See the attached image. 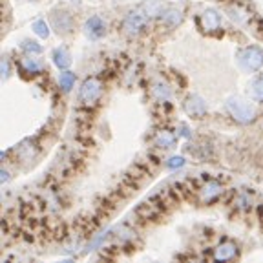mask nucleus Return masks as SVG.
<instances>
[{"label":"nucleus","instance_id":"26","mask_svg":"<svg viewBox=\"0 0 263 263\" xmlns=\"http://www.w3.org/2000/svg\"><path fill=\"white\" fill-rule=\"evenodd\" d=\"M8 177H10V176H8V172H6V170H4V172H2V181H8Z\"/></svg>","mask_w":263,"mask_h":263},{"label":"nucleus","instance_id":"10","mask_svg":"<svg viewBox=\"0 0 263 263\" xmlns=\"http://www.w3.org/2000/svg\"><path fill=\"white\" fill-rule=\"evenodd\" d=\"M220 24H221V20L214 10H206L205 13H203V26H205V29L216 31V29H220Z\"/></svg>","mask_w":263,"mask_h":263},{"label":"nucleus","instance_id":"3","mask_svg":"<svg viewBox=\"0 0 263 263\" xmlns=\"http://www.w3.org/2000/svg\"><path fill=\"white\" fill-rule=\"evenodd\" d=\"M100 91H102L100 81L95 79V77H90V79H86V81L82 82L81 90H79V99H81L84 104H91V102H95L100 97Z\"/></svg>","mask_w":263,"mask_h":263},{"label":"nucleus","instance_id":"1","mask_svg":"<svg viewBox=\"0 0 263 263\" xmlns=\"http://www.w3.org/2000/svg\"><path fill=\"white\" fill-rule=\"evenodd\" d=\"M238 57L241 66L250 70V72L259 70V68L263 66V51L259 48H256V46H249V48L241 49V51L238 53Z\"/></svg>","mask_w":263,"mask_h":263},{"label":"nucleus","instance_id":"11","mask_svg":"<svg viewBox=\"0 0 263 263\" xmlns=\"http://www.w3.org/2000/svg\"><path fill=\"white\" fill-rule=\"evenodd\" d=\"M53 63H55L57 68L64 70V68H68L72 64V59H70V55H68V51L64 48H57L53 51Z\"/></svg>","mask_w":263,"mask_h":263},{"label":"nucleus","instance_id":"13","mask_svg":"<svg viewBox=\"0 0 263 263\" xmlns=\"http://www.w3.org/2000/svg\"><path fill=\"white\" fill-rule=\"evenodd\" d=\"M183 20V15L179 10H168L167 13L163 15V24L165 26H170V28H174V26L181 24Z\"/></svg>","mask_w":263,"mask_h":263},{"label":"nucleus","instance_id":"4","mask_svg":"<svg viewBox=\"0 0 263 263\" xmlns=\"http://www.w3.org/2000/svg\"><path fill=\"white\" fill-rule=\"evenodd\" d=\"M146 13H144L141 8L135 11H132V13L128 15V19L125 20V29H126V33L128 35H137L141 29L146 26Z\"/></svg>","mask_w":263,"mask_h":263},{"label":"nucleus","instance_id":"17","mask_svg":"<svg viewBox=\"0 0 263 263\" xmlns=\"http://www.w3.org/2000/svg\"><path fill=\"white\" fill-rule=\"evenodd\" d=\"M252 95L254 99L263 100V75L256 77L252 81Z\"/></svg>","mask_w":263,"mask_h":263},{"label":"nucleus","instance_id":"23","mask_svg":"<svg viewBox=\"0 0 263 263\" xmlns=\"http://www.w3.org/2000/svg\"><path fill=\"white\" fill-rule=\"evenodd\" d=\"M234 205L238 206V208H241V211H243V208H247V206H249V199H247L245 196H239L238 199H236Z\"/></svg>","mask_w":263,"mask_h":263},{"label":"nucleus","instance_id":"27","mask_svg":"<svg viewBox=\"0 0 263 263\" xmlns=\"http://www.w3.org/2000/svg\"><path fill=\"white\" fill-rule=\"evenodd\" d=\"M258 212H259V218H261V220H263V205L258 208Z\"/></svg>","mask_w":263,"mask_h":263},{"label":"nucleus","instance_id":"12","mask_svg":"<svg viewBox=\"0 0 263 263\" xmlns=\"http://www.w3.org/2000/svg\"><path fill=\"white\" fill-rule=\"evenodd\" d=\"M221 192H223V188H221V185L218 181H208L206 183V187L203 188V199L211 201L214 199L216 196H220Z\"/></svg>","mask_w":263,"mask_h":263},{"label":"nucleus","instance_id":"25","mask_svg":"<svg viewBox=\"0 0 263 263\" xmlns=\"http://www.w3.org/2000/svg\"><path fill=\"white\" fill-rule=\"evenodd\" d=\"M2 73H4V77L10 75V64H8V61H2Z\"/></svg>","mask_w":263,"mask_h":263},{"label":"nucleus","instance_id":"22","mask_svg":"<svg viewBox=\"0 0 263 263\" xmlns=\"http://www.w3.org/2000/svg\"><path fill=\"white\" fill-rule=\"evenodd\" d=\"M185 165V159L183 157H172V159H168L167 161V167L168 168H179Z\"/></svg>","mask_w":263,"mask_h":263},{"label":"nucleus","instance_id":"8","mask_svg":"<svg viewBox=\"0 0 263 263\" xmlns=\"http://www.w3.org/2000/svg\"><path fill=\"white\" fill-rule=\"evenodd\" d=\"M163 0H146L143 6H141V10L146 13V17H159V15L163 13Z\"/></svg>","mask_w":263,"mask_h":263},{"label":"nucleus","instance_id":"14","mask_svg":"<svg viewBox=\"0 0 263 263\" xmlns=\"http://www.w3.org/2000/svg\"><path fill=\"white\" fill-rule=\"evenodd\" d=\"M155 143H157V146H161V148H170V146H174V143H176V137H174V134H170L168 130H163V132L157 134Z\"/></svg>","mask_w":263,"mask_h":263},{"label":"nucleus","instance_id":"18","mask_svg":"<svg viewBox=\"0 0 263 263\" xmlns=\"http://www.w3.org/2000/svg\"><path fill=\"white\" fill-rule=\"evenodd\" d=\"M33 29H35V33H37L38 37H44V38H46V37L49 35L48 24H46L44 20H37V22L33 24Z\"/></svg>","mask_w":263,"mask_h":263},{"label":"nucleus","instance_id":"7","mask_svg":"<svg viewBox=\"0 0 263 263\" xmlns=\"http://www.w3.org/2000/svg\"><path fill=\"white\" fill-rule=\"evenodd\" d=\"M86 33L91 38H99L104 35V22L99 19V17H91L86 22Z\"/></svg>","mask_w":263,"mask_h":263},{"label":"nucleus","instance_id":"15","mask_svg":"<svg viewBox=\"0 0 263 263\" xmlns=\"http://www.w3.org/2000/svg\"><path fill=\"white\" fill-rule=\"evenodd\" d=\"M114 232H115V236H117V239H121L123 243H125V241H132V239L135 238V232H134L132 229H130L128 225L117 227V229H115Z\"/></svg>","mask_w":263,"mask_h":263},{"label":"nucleus","instance_id":"21","mask_svg":"<svg viewBox=\"0 0 263 263\" xmlns=\"http://www.w3.org/2000/svg\"><path fill=\"white\" fill-rule=\"evenodd\" d=\"M22 48H24L26 51H33V53H40V51H42V48H40L37 42H31V40H26V42L22 44Z\"/></svg>","mask_w":263,"mask_h":263},{"label":"nucleus","instance_id":"6","mask_svg":"<svg viewBox=\"0 0 263 263\" xmlns=\"http://www.w3.org/2000/svg\"><path fill=\"white\" fill-rule=\"evenodd\" d=\"M185 108H187V112L190 115H194V117H203V115L206 114V106L205 102H203V99L197 95H192L187 99V104H185Z\"/></svg>","mask_w":263,"mask_h":263},{"label":"nucleus","instance_id":"24","mask_svg":"<svg viewBox=\"0 0 263 263\" xmlns=\"http://www.w3.org/2000/svg\"><path fill=\"white\" fill-rule=\"evenodd\" d=\"M179 135H183V137H190V130H188L185 125H181L179 126Z\"/></svg>","mask_w":263,"mask_h":263},{"label":"nucleus","instance_id":"5","mask_svg":"<svg viewBox=\"0 0 263 263\" xmlns=\"http://www.w3.org/2000/svg\"><path fill=\"white\" fill-rule=\"evenodd\" d=\"M51 22H53V28L57 29L59 33H70L73 28L72 15L66 13V11H55V13L51 15Z\"/></svg>","mask_w":263,"mask_h":263},{"label":"nucleus","instance_id":"2","mask_svg":"<svg viewBox=\"0 0 263 263\" xmlns=\"http://www.w3.org/2000/svg\"><path fill=\"white\" fill-rule=\"evenodd\" d=\"M227 110L230 112V115L238 123H250L254 119V110L250 108V104H247V102H243V100L239 99H229Z\"/></svg>","mask_w":263,"mask_h":263},{"label":"nucleus","instance_id":"20","mask_svg":"<svg viewBox=\"0 0 263 263\" xmlns=\"http://www.w3.org/2000/svg\"><path fill=\"white\" fill-rule=\"evenodd\" d=\"M153 93H155L159 99H165V100L170 97V90H168L165 84H157V86H155V90H153Z\"/></svg>","mask_w":263,"mask_h":263},{"label":"nucleus","instance_id":"9","mask_svg":"<svg viewBox=\"0 0 263 263\" xmlns=\"http://www.w3.org/2000/svg\"><path fill=\"white\" fill-rule=\"evenodd\" d=\"M238 254V249H236V245L234 243H223V245H220L218 249H216V256L214 258L216 259H232Z\"/></svg>","mask_w":263,"mask_h":263},{"label":"nucleus","instance_id":"16","mask_svg":"<svg viewBox=\"0 0 263 263\" xmlns=\"http://www.w3.org/2000/svg\"><path fill=\"white\" fill-rule=\"evenodd\" d=\"M73 84H75V75H73L72 72L61 73V88H63L64 91H70V90H72Z\"/></svg>","mask_w":263,"mask_h":263},{"label":"nucleus","instance_id":"19","mask_svg":"<svg viewBox=\"0 0 263 263\" xmlns=\"http://www.w3.org/2000/svg\"><path fill=\"white\" fill-rule=\"evenodd\" d=\"M24 68L29 73H38L40 72V64L35 61V59H26L24 61Z\"/></svg>","mask_w":263,"mask_h":263}]
</instances>
